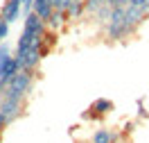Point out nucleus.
<instances>
[{"mask_svg": "<svg viewBox=\"0 0 149 143\" xmlns=\"http://www.w3.org/2000/svg\"><path fill=\"white\" fill-rule=\"evenodd\" d=\"M34 84V70H18L16 75L11 77V82L2 89V98H9V100H23L25 95L32 91Z\"/></svg>", "mask_w": 149, "mask_h": 143, "instance_id": "nucleus-1", "label": "nucleus"}, {"mask_svg": "<svg viewBox=\"0 0 149 143\" xmlns=\"http://www.w3.org/2000/svg\"><path fill=\"white\" fill-rule=\"evenodd\" d=\"M133 30H136L133 25L124 23V18H122L120 23H106V37L111 39V41H124Z\"/></svg>", "mask_w": 149, "mask_h": 143, "instance_id": "nucleus-2", "label": "nucleus"}, {"mask_svg": "<svg viewBox=\"0 0 149 143\" xmlns=\"http://www.w3.org/2000/svg\"><path fill=\"white\" fill-rule=\"evenodd\" d=\"M0 114L7 118V123L16 120L23 114V100H9V98H2L0 100Z\"/></svg>", "mask_w": 149, "mask_h": 143, "instance_id": "nucleus-3", "label": "nucleus"}, {"mask_svg": "<svg viewBox=\"0 0 149 143\" xmlns=\"http://www.w3.org/2000/svg\"><path fill=\"white\" fill-rule=\"evenodd\" d=\"M38 46H41V43H38ZM38 46H32L23 57H16V59H18V64H20V70H36L38 61L43 59V57H41V48H38Z\"/></svg>", "mask_w": 149, "mask_h": 143, "instance_id": "nucleus-4", "label": "nucleus"}, {"mask_svg": "<svg viewBox=\"0 0 149 143\" xmlns=\"http://www.w3.org/2000/svg\"><path fill=\"white\" fill-rule=\"evenodd\" d=\"M20 5H23V0H5V2H2V7H0V16L7 20V23L18 20V16H20Z\"/></svg>", "mask_w": 149, "mask_h": 143, "instance_id": "nucleus-5", "label": "nucleus"}, {"mask_svg": "<svg viewBox=\"0 0 149 143\" xmlns=\"http://www.w3.org/2000/svg\"><path fill=\"white\" fill-rule=\"evenodd\" d=\"M23 30H27V32H34V34H45V23L38 18V14L36 11H29L27 16H23Z\"/></svg>", "mask_w": 149, "mask_h": 143, "instance_id": "nucleus-6", "label": "nucleus"}, {"mask_svg": "<svg viewBox=\"0 0 149 143\" xmlns=\"http://www.w3.org/2000/svg\"><path fill=\"white\" fill-rule=\"evenodd\" d=\"M65 20H68V16H65V11H52V14H50V18L45 20V27L47 30H52V32H56V30L61 27V25H63Z\"/></svg>", "mask_w": 149, "mask_h": 143, "instance_id": "nucleus-7", "label": "nucleus"}, {"mask_svg": "<svg viewBox=\"0 0 149 143\" xmlns=\"http://www.w3.org/2000/svg\"><path fill=\"white\" fill-rule=\"evenodd\" d=\"M81 14H86V11H84V2H79V0H72V2L68 5V9H65V16L72 18V20L79 18Z\"/></svg>", "mask_w": 149, "mask_h": 143, "instance_id": "nucleus-8", "label": "nucleus"}, {"mask_svg": "<svg viewBox=\"0 0 149 143\" xmlns=\"http://www.w3.org/2000/svg\"><path fill=\"white\" fill-rule=\"evenodd\" d=\"M32 11H36L38 18L45 23V20L50 18V14L54 11V7H52V2H43V5H34V7H32Z\"/></svg>", "mask_w": 149, "mask_h": 143, "instance_id": "nucleus-9", "label": "nucleus"}, {"mask_svg": "<svg viewBox=\"0 0 149 143\" xmlns=\"http://www.w3.org/2000/svg\"><path fill=\"white\" fill-rule=\"evenodd\" d=\"M111 136H113L111 130H95L93 143H111Z\"/></svg>", "mask_w": 149, "mask_h": 143, "instance_id": "nucleus-10", "label": "nucleus"}, {"mask_svg": "<svg viewBox=\"0 0 149 143\" xmlns=\"http://www.w3.org/2000/svg\"><path fill=\"white\" fill-rule=\"evenodd\" d=\"M95 18L100 23H109V18H111V5H102L100 9L95 11Z\"/></svg>", "mask_w": 149, "mask_h": 143, "instance_id": "nucleus-11", "label": "nucleus"}, {"mask_svg": "<svg viewBox=\"0 0 149 143\" xmlns=\"http://www.w3.org/2000/svg\"><path fill=\"white\" fill-rule=\"evenodd\" d=\"M102 5H106L104 0H84V11L86 14H95Z\"/></svg>", "mask_w": 149, "mask_h": 143, "instance_id": "nucleus-12", "label": "nucleus"}, {"mask_svg": "<svg viewBox=\"0 0 149 143\" xmlns=\"http://www.w3.org/2000/svg\"><path fill=\"white\" fill-rule=\"evenodd\" d=\"M7 34H9V23H7V20H2V23H0V43L7 39Z\"/></svg>", "mask_w": 149, "mask_h": 143, "instance_id": "nucleus-13", "label": "nucleus"}, {"mask_svg": "<svg viewBox=\"0 0 149 143\" xmlns=\"http://www.w3.org/2000/svg\"><path fill=\"white\" fill-rule=\"evenodd\" d=\"M32 5H34V0H23V5H20V11H23V16H27L29 11H32Z\"/></svg>", "mask_w": 149, "mask_h": 143, "instance_id": "nucleus-14", "label": "nucleus"}, {"mask_svg": "<svg viewBox=\"0 0 149 143\" xmlns=\"http://www.w3.org/2000/svg\"><path fill=\"white\" fill-rule=\"evenodd\" d=\"M129 5H133V7H147V0H129Z\"/></svg>", "mask_w": 149, "mask_h": 143, "instance_id": "nucleus-15", "label": "nucleus"}, {"mask_svg": "<svg viewBox=\"0 0 149 143\" xmlns=\"http://www.w3.org/2000/svg\"><path fill=\"white\" fill-rule=\"evenodd\" d=\"M131 132H133V123H127L124 130H122V136H127V134H131Z\"/></svg>", "mask_w": 149, "mask_h": 143, "instance_id": "nucleus-16", "label": "nucleus"}, {"mask_svg": "<svg viewBox=\"0 0 149 143\" xmlns=\"http://www.w3.org/2000/svg\"><path fill=\"white\" fill-rule=\"evenodd\" d=\"M7 125H9V123H7V118H5V116L0 114V132H2V130H5Z\"/></svg>", "mask_w": 149, "mask_h": 143, "instance_id": "nucleus-17", "label": "nucleus"}, {"mask_svg": "<svg viewBox=\"0 0 149 143\" xmlns=\"http://www.w3.org/2000/svg\"><path fill=\"white\" fill-rule=\"evenodd\" d=\"M104 2H106V5H113V2H115V0H104Z\"/></svg>", "mask_w": 149, "mask_h": 143, "instance_id": "nucleus-18", "label": "nucleus"}, {"mask_svg": "<svg viewBox=\"0 0 149 143\" xmlns=\"http://www.w3.org/2000/svg\"><path fill=\"white\" fill-rule=\"evenodd\" d=\"M2 20H5V18H2V16H0V23H2Z\"/></svg>", "mask_w": 149, "mask_h": 143, "instance_id": "nucleus-19", "label": "nucleus"}, {"mask_svg": "<svg viewBox=\"0 0 149 143\" xmlns=\"http://www.w3.org/2000/svg\"><path fill=\"white\" fill-rule=\"evenodd\" d=\"M147 7H149V0H147Z\"/></svg>", "mask_w": 149, "mask_h": 143, "instance_id": "nucleus-20", "label": "nucleus"}, {"mask_svg": "<svg viewBox=\"0 0 149 143\" xmlns=\"http://www.w3.org/2000/svg\"><path fill=\"white\" fill-rule=\"evenodd\" d=\"M79 2H84V0H79Z\"/></svg>", "mask_w": 149, "mask_h": 143, "instance_id": "nucleus-21", "label": "nucleus"}]
</instances>
